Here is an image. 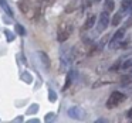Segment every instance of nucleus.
<instances>
[{
    "label": "nucleus",
    "instance_id": "obj_17",
    "mask_svg": "<svg viewBox=\"0 0 132 123\" xmlns=\"http://www.w3.org/2000/svg\"><path fill=\"white\" fill-rule=\"evenodd\" d=\"M128 115H129V117H132V109H131V110L128 112Z\"/></svg>",
    "mask_w": 132,
    "mask_h": 123
},
{
    "label": "nucleus",
    "instance_id": "obj_14",
    "mask_svg": "<svg viewBox=\"0 0 132 123\" xmlns=\"http://www.w3.org/2000/svg\"><path fill=\"white\" fill-rule=\"evenodd\" d=\"M74 7H75V3H71V4H70V6H68V7H67V9H65V12H67V13L72 12V10H74Z\"/></svg>",
    "mask_w": 132,
    "mask_h": 123
},
{
    "label": "nucleus",
    "instance_id": "obj_18",
    "mask_svg": "<svg viewBox=\"0 0 132 123\" xmlns=\"http://www.w3.org/2000/svg\"><path fill=\"white\" fill-rule=\"evenodd\" d=\"M46 2H47L48 4H50V3H53V0H46Z\"/></svg>",
    "mask_w": 132,
    "mask_h": 123
},
{
    "label": "nucleus",
    "instance_id": "obj_15",
    "mask_svg": "<svg viewBox=\"0 0 132 123\" xmlns=\"http://www.w3.org/2000/svg\"><path fill=\"white\" fill-rule=\"evenodd\" d=\"M131 24H132V17H129L128 20H126V23H125V29H129V27H131Z\"/></svg>",
    "mask_w": 132,
    "mask_h": 123
},
{
    "label": "nucleus",
    "instance_id": "obj_13",
    "mask_svg": "<svg viewBox=\"0 0 132 123\" xmlns=\"http://www.w3.org/2000/svg\"><path fill=\"white\" fill-rule=\"evenodd\" d=\"M40 55H41V57H43V61H44V62H46V65L48 67V65H50V62H48V58H47V55L44 54V52H40Z\"/></svg>",
    "mask_w": 132,
    "mask_h": 123
},
{
    "label": "nucleus",
    "instance_id": "obj_11",
    "mask_svg": "<svg viewBox=\"0 0 132 123\" xmlns=\"http://www.w3.org/2000/svg\"><path fill=\"white\" fill-rule=\"evenodd\" d=\"M119 67H121V60H119V61H117V62H115L114 65H112L111 68H109V71H117V69L119 68Z\"/></svg>",
    "mask_w": 132,
    "mask_h": 123
},
{
    "label": "nucleus",
    "instance_id": "obj_1",
    "mask_svg": "<svg viewBox=\"0 0 132 123\" xmlns=\"http://www.w3.org/2000/svg\"><path fill=\"white\" fill-rule=\"evenodd\" d=\"M72 34V24L71 23H61L58 27V41L64 43L70 38V35Z\"/></svg>",
    "mask_w": 132,
    "mask_h": 123
},
{
    "label": "nucleus",
    "instance_id": "obj_4",
    "mask_svg": "<svg viewBox=\"0 0 132 123\" xmlns=\"http://www.w3.org/2000/svg\"><path fill=\"white\" fill-rule=\"evenodd\" d=\"M125 30H126L125 27H123V29H121V30H118V31L115 33L114 35H112V38H111V40L108 41V45H109V47H115V45H117V43H119V41L123 38V34H125Z\"/></svg>",
    "mask_w": 132,
    "mask_h": 123
},
{
    "label": "nucleus",
    "instance_id": "obj_2",
    "mask_svg": "<svg viewBox=\"0 0 132 123\" xmlns=\"http://www.w3.org/2000/svg\"><path fill=\"white\" fill-rule=\"evenodd\" d=\"M123 99H125V95H123L122 92H119V91L112 92V93L109 95L108 100H106V108H108V109L117 108L121 102H123Z\"/></svg>",
    "mask_w": 132,
    "mask_h": 123
},
{
    "label": "nucleus",
    "instance_id": "obj_8",
    "mask_svg": "<svg viewBox=\"0 0 132 123\" xmlns=\"http://www.w3.org/2000/svg\"><path fill=\"white\" fill-rule=\"evenodd\" d=\"M121 20H122V13H117V14H114V17H112V20H111V24L112 26H119V23H121Z\"/></svg>",
    "mask_w": 132,
    "mask_h": 123
},
{
    "label": "nucleus",
    "instance_id": "obj_10",
    "mask_svg": "<svg viewBox=\"0 0 132 123\" xmlns=\"http://www.w3.org/2000/svg\"><path fill=\"white\" fill-rule=\"evenodd\" d=\"M121 81H122L123 85H128V83L132 82V77H122V78H121Z\"/></svg>",
    "mask_w": 132,
    "mask_h": 123
},
{
    "label": "nucleus",
    "instance_id": "obj_16",
    "mask_svg": "<svg viewBox=\"0 0 132 123\" xmlns=\"http://www.w3.org/2000/svg\"><path fill=\"white\" fill-rule=\"evenodd\" d=\"M17 31H20L21 34H23V33H24V30H23V29H21V27H20V24H17Z\"/></svg>",
    "mask_w": 132,
    "mask_h": 123
},
{
    "label": "nucleus",
    "instance_id": "obj_5",
    "mask_svg": "<svg viewBox=\"0 0 132 123\" xmlns=\"http://www.w3.org/2000/svg\"><path fill=\"white\" fill-rule=\"evenodd\" d=\"M95 23H97V16H95V14H91L85 21H84L82 30H89V29H92V27L95 26Z\"/></svg>",
    "mask_w": 132,
    "mask_h": 123
},
{
    "label": "nucleus",
    "instance_id": "obj_7",
    "mask_svg": "<svg viewBox=\"0 0 132 123\" xmlns=\"http://www.w3.org/2000/svg\"><path fill=\"white\" fill-rule=\"evenodd\" d=\"M19 7H20V10H21V13L23 14H27L29 16V13H30V7H29V4L26 3V2H19Z\"/></svg>",
    "mask_w": 132,
    "mask_h": 123
},
{
    "label": "nucleus",
    "instance_id": "obj_6",
    "mask_svg": "<svg viewBox=\"0 0 132 123\" xmlns=\"http://www.w3.org/2000/svg\"><path fill=\"white\" fill-rule=\"evenodd\" d=\"M114 9H115V2L114 0H105V2H104V10H105V12L111 13Z\"/></svg>",
    "mask_w": 132,
    "mask_h": 123
},
{
    "label": "nucleus",
    "instance_id": "obj_9",
    "mask_svg": "<svg viewBox=\"0 0 132 123\" xmlns=\"http://www.w3.org/2000/svg\"><path fill=\"white\" fill-rule=\"evenodd\" d=\"M131 6H132V0H122V3H121V10L125 12V10H128Z\"/></svg>",
    "mask_w": 132,
    "mask_h": 123
},
{
    "label": "nucleus",
    "instance_id": "obj_12",
    "mask_svg": "<svg viewBox=\"0 0 132 123\" xmlns=\"http://www.w3.org/2000/svg\"><path fill=\"white\" fill-rule=\"evenodd\" d=\"M129 67H132V58H131V60H128L125 64H123V65H122V68H123V69H128Z\"/></svg>",
    "mask_w": 132,
    "mask_h": 123
},
{
    "label": "nucleus",
    "instance_id": "obj_3",
    "mask_svg": "<svg viewBox=\"0 0 132 123\" xmlns=\"http://www.w3.org/2000/svg\"><path fill=\"white\" fill-rule=\"evenodd\" d=\"M108 24H109V14H108V12L104 10V12L98 16V26H97L98 33L105 31V29L108 27Z\"/></svg>",
    "mask_w": 132,
    "mask_h": 123
}]
</instances>
